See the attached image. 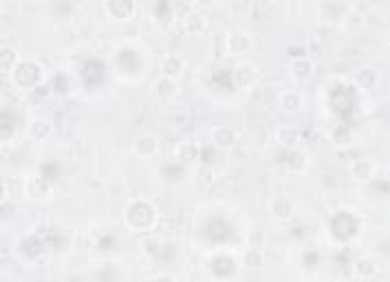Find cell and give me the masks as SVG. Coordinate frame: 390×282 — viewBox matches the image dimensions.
<instances>
[{
	"label": "cell",
	"mask_w": 390,
	"mask_h": 282,
	"mask_svg": "<svg viewBox=\"0 0 390 282\" xmlns=\"http://www.w3.org/2000/svg\"><path fill=\"white\" fill-rule=\"evenodd\" d=\"M212 269H214V273H218V275H227L229 271H234V260L227 258V256H218V258L212 262Z\"/></svg>",
	"instance_id": "obj_5"
},
{
	"label": "cell",
	"mask_w": 390,
	"mask_h": 282,
	"mask_svg": "<svg viewBox=\"0 0 390 282\" xmlns=\"http://www.w3.org/2000/svg\"><path fill=\"white\" fill-rule=\"evenodd\" d=\"M212 84L216 86V89H221V91H229L231 89V73L227 71V68H221L218 73H214Z\"/></svg>",
	"instance_id": "obj_6"
},
{
	"label": "cell",
	"mask_w": 390,
	"mask_h": 282,
	"mask_svg": "<svg viewBox=\"0 0 390 282\" xmlns=\"http://www.w3.org/2000/svg\"><path fill=\"white\" fill-rule=\"evenodd\" d=\"M106 9L112 11L117 18H124V16H128L130 11H133V3H108L106 5Z\"/></svg>",
	"instance_id": "obj_7"
},
{
	"label": "cell",
	"mask_w": 390,
	"mask_h": 282,
	"mask_svg": "<svg viewBox=\"0 0 390 282\" xmlns=\"http://www.w3.org/2000/svg\"><path fill=\"white\" fill-rule=\"evenodd\" d=\"M333 234L337 238H350L357 231V218H353L348 214V212H337L335 216H333Z\"/></svg>",
	"instance_id": "obj_1"
},
{
	"label": "cell",
	"mask_w": 390,
	"mask_h": 282,
	"mask_svg": "<svg viewBox=\"0 0 390 282\" xmlns=\"http://www.w3.org/2000/svg\"><path fill=\"white\" fill-rule=\"evenodd\" d=\"M102 245H112V236H108V238H104V240H102Z\"/></svg>",
	"instance_id": "obj_12"
},
{
	"label": "cell",
	"mask_w": 390,
	"mask_h": 282,
	"mask_svg": "<svg viewBox=\"0 0 390 282\" xmlns=\"http://www.w3.org/2000/svg\"><path fill=\"white\" fill-rule=\"evenodd\" d=\"M16 82L20 86H35V82L40 79V66L33 62H20L16 66Z\"/></svg>",
	"instance_id": "obj_2"
},
{
	"label": "cell",
	"mask_w": 390,
	"mask_h": 282,
	"mask_svg": "<svg viewBox=\"0 0 390 282\" xmlns=\"http://www.w3.org/2000/svg\"><path fill=\"white\" fill-rule=\"evenodd\" d=\"M187 18H190V31L203 27V16H201V14H190Z\"/></svg>",
	"instance_id": "obj_10"
},
{
	"label": "cell",
	"mask_w": 390,
	"mask_h": 282,
	"mask_svg": "<svg viewBox=\"0 0 390 282\" xmlns=\"http://www.w3.org/2000/svg\"><path fill=\"white\" fill-rule=\"evenodd\" d=\"M157 14H168V9H170V5L168 3H157Z\"/></svg>",
	"instance_id": "obj_11"
},
{
	"label": "cell",
	"mask_w": 390,
	"mask_h": 282,
	"mask_svg": "<svg viewBox=\"0 0 390 282\" xmlns=\"http://www.w3.org/2000/svg\"><path fill=\"white\" fill-rule=\"evenodd\" d=\"M231 234H234V229H231L223 218H216V221L210 223V238H214V240H225V238H229Z\"/></svg>",
	"instance_id": "obj_4"
},
{
	"label": "cell",
	"mask_w": 390,
	"mask_h": 282,
	"mask_svg": "<svg viewBox=\"0 0 390 282\" xmlns=\"http://www.w3.org/2000/svg\"><path fill=\"white\" fill-rule=\"evenodd\" d=\"M104 75H106V66L102 64L99 60H89L84 64V77H86V82H91V84H97V82H102L104 79Z\"/></svg>",
	"instance_id": "obj_3"
},
{
	"label": "cell",
	"mask_w": 390,
	"mask_h": 282,
	"mask_svg": "<svg viewBox=\"0 0 390 282\" xmlns=\"http://www.w3.org/2000/svg\"><path fill=\"white\" fill-rule=\"evenodd\" d=\"M166 71H168L170 75L181 73V62H179L177 58H168V62H166Z\"/></svg>",
	"instance_id": "obj_9"
},
{
	"label": "cell",
	"mask_w": 390,
	"mask_h": 282,
	"mask_svg": "<svg viewBox=\"0 0 390 282\" xmlns=\"http://www.w3.org/2000/svg\"><path fill=\"white\" fill-rule=\"evenodd\" d=\"M58 172H60L58 164H47L45 168H42V177H45L47 181H53V179H58Z\"/></svg>",
	"instance_id": "obj_8"
}]
</instances>
